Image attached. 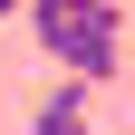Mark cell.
<instances>
[{
	"label": "cell",
	"instance_id": "7a4b0ae2",
	"mask_svg": "<svg viewBox=\"0 0 135 135\" xmlns=\"http://www.w3.org/2000/svg\"><path fill=\"white\" fill-rule=\"evenodd\" d=\"M29 135H87V87L68 77V87L39 97V116H29Z\"/></svg>",
	"mask_w": 135,
	"mask_h": 135
},
{
	"label": "cell",
	"instance_id": "6da1fadb",
	"mask_svg": "<svg viewBox=\"0 0 135 135\" xmlns=\"http://www.w3.org/2000/svg\"><path fill=\"white\" fill-rule=\"evenodd\" d=\"M29 29H39V48L77 77V87H106V77H116L126 0H29Z\"/></svg>",
	"mask_w": 135,
	"mask_h": 135
}]
</instances>
